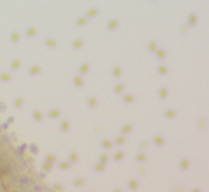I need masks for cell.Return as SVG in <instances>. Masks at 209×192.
I'll return each mask as SVG.
<instances>
[{
	"mask_svg": "<svg viewBox=\"0 0 209 192\" xmlns=\"http://www.w3.org/2000/svg\"><path fill=\"white\" fill-rule=\"evenodd\" d=\"M45 44L49 47V48H56V46H58V43H56V40L51 39V38H48L45 40Z\"/></svg>",
	"mask_w": 209,
	"mask_h": 192,
	"instance_id": "7",
	"label": "cell"
},
{
	"mask_svg": "<svg viewBox=\"0 0 209 192\" xmlns=\"http://www.w3.org/2000/svg\"><path fill=\"white\" fill-rule=\"evenodd\" d=\"M26 34H27V37H34L37 34V28L36 27H30L26 31Z\"/></svg>",
	"mask_w": 209,
	"mask_h": 192,
	"instance_id": "8",
	"label": "cell"
},
{
	"mask_svg": "<svg viewBox=\"0 0 209 192\" xmlns=\"http://www.w3.org/2000/svg\"><path fill=\"white\" fill-rule=\"evenodd\" d=\"M91 104H92V105H94V99H93V98L91 99Z\"/></svg>",
	"mask_w": 209,
	"mask_h": 192,
	"instance_id": "16",
	"label": "cell"
},
{
	"mask_svg": "<svg viewBox=\"0 0 209 192\" xmlns=\"http://www.w3.org/2000/svg\"><path fill=\"white\" fill-rule=\"evenodd\" d=\"M82 46H83V40H82V39H76L75 42H73V44H72V48L73 49H78Z\"/></svg>",
	"mask_w": 209,
	"mask_h": 192,
	"instance_id": "11",
	"label": "cell"
},
{
	"mask_svg": "<svg viewBox=\"0 0 209 192\" xmlns=\"http://www.w3.org/2000/svg\"><path fill=\"white\" fill-rule=\"evenodd\" d=\"M51 115H53V116H56V115H58V113H56V112H53Z\"/></svg>",
	"mask_w": 209,
	"mask_h": 192,
	"instance_id": "15",
	"label": "cell"
},
{
	"mask_svg": "<svg viewBox=\"0 0 209 192\" xmlns=\"http://www.w3.org/2000/svg\"><path fill=\"white\" fill-rule=\"evenodd\" d=\"M11 80V75L10 73H1L0 75V81H3V82H7V81Z\"/></svg>",
	"mask_w": 209,
	"mask_h": 192,
	"instance_id": "10",
	"label": "cell"
},
{
	"mask_svg": "<svg viewBox=\"0 0 209 192\" xmlns=\"http://www.w3.org/2000/svg\"><path fill=\"white\" fill-rule=\"evenodd\" d=\"M42 71V69H40L38 65H33V66H31L30 67V70H28V72L31 73L32 76H34V75H38V73Z\"/></svg>",
	"mask_w": 209,
	"mask_h": 192,
	"instance_id": "1",
	"label": "cell"
},
{
	"mask_svg": "<svg viewBox=\"0 0 209 192\" xmlns=\"http://www.w3.org/2000/svg\"><path fill=\"white\" fill-rule=\"evenodd\" d=\"M120 72H121V71H120V69H119V67H115V69H114V76H115V77H119V76H120V75H121Z\"/></svg>",
	"mask_w": 209,
	"mask_h": 192,
	"instance_id": "13",
	"label": "cell"
},
{
	"mask_svg": "<svg viewBox=\"0 0 209 192\" xmlns=\"http://www.w3.org/2000/svg\"><path fill=\"white\" fill-rule=\"evenodd\" d=\"M89 70V65L87 63H83L80 66V73H82V75H84V73H87Z\"/></svg>",
	"mask_w": 209,
	"mask_h": 192,
	"instance_id": "6",
	"label": "cell"
},
{
	"mask_svg": "<svg viewBox=\"0 0 209 192\" xmlns=\"http://www.w3.org/2000/svg\"><path fill=\"white\" fill-rule=\"evenodd\" d=\"M22 104V99H17L16 100V107H18V105Z\"/></svg>",
	"mask_w": 209,
	"mask_h": 192,
	"instance_id": "14",
	"label": "cell"
},
{
	"mask_svg": "<svg viewBox=\"0 0 209 192\" xmlns=\"http://www.w3.org/2000/svg\"><path fill=\"white\" fill-rule=\"evenodd\" d=\"M10 66H11V70H14V71L18 70L20 66H21V61H20L18 59H15L14 61H12V64L10 65Z\"/></svg>",
	"mask_w": 209,
	"mask_h": 192,
	"instance_id": "5",
	"label": "cell"
},
{
	"mask_svg": "<svg viewBox=\"0 0 209 192\" xmlns=\"http://www.w3.org/2000/svg\"><path fill=\"white\" fill-rule=\"evenodd\" d=\"M73 82H75V86L76 87H82V84H83V80H82V77L81 76H78V75H76L75 77H73Z\"/></svg>",
	"mask_w": 209,
	"mask_h": 192,
	"instance_id": "4",
	"label": "cell"
},
{
	"mask_svg": "<svg viewBox=\"0 0 209 192\" xmlns=\"http://www.w3.org/2000/svg\"><path fill=\"white\" fill-rule=\"evenodd\" d=\"M97 15H98V9H96V7H93V9L88 10L87 15H86V17H87V18H93V17H96Z\"/></svg>",
	"mask_w": 209,
	"mask_h": 192,
	"instance_id": "3",
	"label": "cell"
},
{
	"mask_svg": "<svg viewBox=\"0 0 209 192\" xmlns=\"http://www.w3.org/2000/svg\"><path fill=\"white\" fill-rule=\"evenodd\" d=\"M10 40L12 43H17L20 40V33H18V32H14V33L11 34V37H10Z\"/></svg>",
	"mask_w": 209,
	"mask_h": 192,
	"instance_id": "9",
	"label": "cell"
},
{
	"mask_svg": "<svg viewBox=\"0 0 209 192\" xmlns=\"http://www.w3.org/2000/svg\"><path fill=\"white\" fill-rule=\"evenodd\" d=\"M117 24H119L117 21H111L108 24V28H109V30H115V28L117 27Z\"/></svg>",
	"mask_w": 209,
	"mask_h": 192,
	"instance_id": "12",
	"label": "cell"
},
{
	"mask_svg": "<svg viewBox=\"0 0 209 192\" xmlns=\"http://www.w3.org/2000/svg\"><path fill=\"white\" fill-rule=\"evenodd\" d=\"M87 21H88V18L86 16H81V17L76 20V24L77 26H84V24H87Z\"/></svg>",
	"mask_w": 209,
	"mask_h": 192,
	"instance_id": "2",
	"label": "cell"
}]
</instances>
